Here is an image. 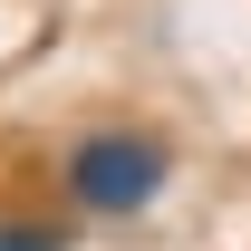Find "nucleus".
Instances as JSON below:
<instances>
[{
	"label": "nucleus",
	"instance_id": "f257e3e1",
	"mask_svg": "<svg viewBox=\"0 0 251 251\" xmlns=\"http://www.w3.org/2000/svg\"><path fill=\"white\" fill-rule=\"evenodd\" d=\"M164 184H174V145L155 126H87L58 155V203L77 222H135L164 203Z\"/></svg>",
	"mask_w": 251,
	"mask_h": 251
},
{
	"label": "nucleus",
	"instance_id": "f03ea898",
	"mask_svg": "<svg viewBox=\"0 0 251 251\" xmlns=\"http://www.w3.org/2000/svg\"><path fill=\"white\" fill-rule=\"evenodd\" d=\"M0 251H68L58 222H29V213H0Z\"/></svg>",
	"mask_w": 251,
	"mask_h": 251
}]
</instances>
